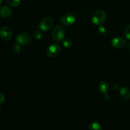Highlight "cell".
Wrapping results in <instances>:
<instances>
[{
	"label": "cell",
	"instance_id": "ac0fdd59",
	"mask_svg": "<svg viewBox=\"0 0 130 130\" xmlns=\"http://www.w3.org/2000/svg\"><path fill=\"white\" fill-rule=\"evenodd\" d=\"M98 32H99V34H101V35H105L107 33V29H105L104 27L101 26L98 29Z\"/></svg>",
	"mask_w": 130,
	"mask_h": 130
},
{
	"label": "cell",
	"instance_id": "9a60e30c",
	"mask_svg": "<svg viewBox=\"0 0 130 130\" xmlns=\"http://www.w3.org/2000/svg\"><path fill=\"white\" fill-rule=\"evenodd\" d=\"M63 45L65 48H69L72 46V41L69 38H66L63 40Z\"/></svg>",
	"mask_w": 130,
	"mask_h": 130
},
{
	"label": "cell",
	"instance_id": "ba28073f",
	"mask_svg": "<svg viewBox=\"0 0 130 130\" xmlns=\"http://www.w3.org/2000/svg\"><path fill=\"white\" fill-rule=\"evenodd\" d=\"M111 44L116 49H121L126 46V41L121 38H115L112 40Z\"/></svg>",
	"mask_w": 130,
	"mask_h": 130
},
{
	"label": "cell",
	"instance_id": "8992f818",
	"mask_svg": "<svg viewBox=\"0 0 130 130\" xmlns=\"http://www.w3.org/2000/svg\"><path fill=\"white\" fill-rule=\"evenodd\" d=\"M76 18L74 15L70 13H66L63 14L60 18V21L62 24L65 25H72L76 22Z\"/></svg>",
	"mask_w": 130,
	"mask_h": 130
},
{
	"label": "cell",
	"instance_id": "4fadbf2b",
	"mask_svg": "<svg viewBox=\"0 0 130 130\" xmlns=\"http://www.w3.org/2000/svg\"><path fill=\"white\" fill-rule=\"evenodd\" d=\"M8 5L12 7H17L20 5L21 0H6Z\"/></svg>",
	"mask_w": 130,
	"mask_h": 130
},
{
	"label": "cell",
	"instance_id": "8fae6325",
	"mask_svg": "<svg viewBox=\"0 0 130 130\" xmlns=\"http://www.w3.org/2000/svg\"><path fill=\"white\" fill-rule=\"evenodd\" d=\"M99 91L103 95L107 93L109 90V85H108L107 83L105 82V81H102L101 83H100L99 85Z\"/></svg>",
	"mask_w": 130,
	"mask_h": 130
},
{
	"label": "cell",
	"instance_id": "277c9868",
	"mask_svg": "<svg viewBox=\"0 0 130 130\" xmlns=\"http://www.w3.org/2000/svg\"><path fill=\"white\" fill-rule=\"evenodd\" d=\"M16 40L21 46H27L31 41V37L27 32H21L17 36Z\"/></svg>",
	"mask_w": 130,
	"mask_h": 130
},
{
	"label": "cell",
	"instance_id": "52a82bcc",
	"mask_svg": "<svg viewBox=\"0 0 130 130\" xmlns=\"http://www.w3.org/2000/svg\"><path fill=\"white\" fill-rule=\"evenodd\" d=\"M0 36L3 40L10 41L12 38V32L8 27L4 26L0 29Z\"/></svg>",
	"mask_w": 130,
	"mask_h": 130
},
{
	"label": "cell",
	"instance_id": "44dd1931",
	"mask_svg": "<svg viewBox=\"0 0 130 130\" xmlns=\"http://www.w3.org/2000/svg\"><path fill=\"white\" fill-rule=\"evenodd\" d=\"M110 95H108L107 93L104 94V99L105 100V101H108V100H110Z\"/></svg>",
	"mask_w": 130,
	"mask_h": 130
},
{
	"label": "cell",
	"instance_id": "ffe728a7",
	"mask_svg": "<svg viewBox=\"0 0 130 130\" xmlns=\"http://www.w3.org/2000/svg\"><path fill=\"white\" fill-rule=\"evenodd\" d=\"M5 101V96H4L3 94L0 91V104L3 103Z\"/></svg>",
	"mask_w": 130,
	"mask_h": 130
},
{
	"label": "cell",
	"instance_id": "9c48e42d",
	"mask_svg": "<svg viewBox=\"0 0 130 130\" xmlns=\"http://www.w3.org/2000/svg\"><path fill=\"white\" fill-rule=\"evenodd\" d=\"M12 14V10L7 6H0V17L4 19L10 17Z\"/></svg>",
	"mask_w": 130,
	"mask_h": 130
},
{
	"label": "cell",
	"instance_id": "cb8c5ba5",
	"mask_svg": "<svg viewBox=\"0 0 130 130\" xmlns=\"http://www.w3.org/2000/svg\"><path fill=\"white\" fill-rule=\"evenodd\" d=\"M2 1H3V0H0V4H1V3H2Z\"/></svg>",
	"mask_w": 130,
	"mask_h": 130
},
{
	"label": "cell",
	"instance_id": "6da1fadb",
	"mask_svg": "<svg viewBox=\"0 0 130 130\" xmlns=\"http://www.w3.org/2000/svg\"><path fill=\"white\" fill-rule=\"evenodd\" d=\"M66 30L62 25H57L52 33V38L57 42H61L64 39Z\"/></svg>",
	"mask_w": 130,
	"mask_h": 130
},
{
	"label": "cell",
	"instance_id": "3957f363",
	"mask_svg": "<svg viewBox=\"0 0 130 130\" xmlns=\"http://www.w3.org/2000/svg\"><path fill=\"white\" fill-rule=\"evenodd\" d=\"M54 22L52 18L45 17L41 21L38 27L43 31H48L50 30L53 26Z\"/></svg>",
	"mask_w": 130,
	"mask_h": 130
},
{
	"label": "cell",
	"instance_id": "5bb4252c",
	"mask_svg": "<svg viewBox=\"0 0 130 130\" xmlns=\"http://www.w3.org/2000/svg\"><path fill=\"white\" fill-rule=\"evenodd\" d=\"M21 52V47H20V44L17 43L15 44V45L13 46L12 48V53L14 55H19Z\"/></svg>",
	"mask_w": 130,
	"mask_h": 130
},
{
	"label": "cell",
	"instance_id": "d6986e66",
	"mask_svg": "<svg viewBox=\"0 0 130 130\" xmlns=\"http://www.w3.org/2000/svg\"><path fill=\"white\" fill-rule=\"evenodd\" d=\"M111 88L113 90H118L119 89V85L116 83H112L111 85Z\"/></svg>",
	"mask_w": 130,
	"mask_h": 130
},
{
	"label": "cell",
	"instance_id": "7a4b0ae2",
	"mask_svg": "<svg viewBox=\"0 0 130 130\" xmlns=\"http://www.w3.org/2000/svg\"><path fill=\"white\" fill-rule=\"evenodd\" d=\"M106 13L103 10H98L92 16V22L94 25H100L106 20Z\"/></svg>",
	"mask_w": 130,
	"mask_h": 130
},
{
	"label": "cell",
	"instance_id": "30bf717a",
	"mask_svg": "<svg viewBox=\"0 0 130 130\" xmlns=\"http://www.w3.org/2000/svg\"><path fill=\"white\" fill-rule=\"evenodd\" d=\"M120 96L123 100H128L130 99V88L127 86L122 87L119 90Z\"/></svg>",
	"mask_w": 130,
	"mask_h": 130
},
{
	"label": "cell",
	"instance_id": "7402d4cb",
	"mask_svg": "<svg viewBox=\"0 0 130 130\" xmlns=\"http://www.w3.org/2000/svg\"><path fill=\"white\" fill-rule=\"evenodd\" d=\"M128 50H129V51H130V43H129V44H128Z\"/></svg>",
	"mask_w": 130,
	"mask_h": 130
},
{
	"label": "cell",
	"instance_id": "2e32d148",
	"mask_svg": "<svg viewBox=\"0 0 130 130\" xmlns=\"http://www.w3.org/2000/svg\"><path fill=\"white\" fill-rule=\"evenodd\" d=\"M34 37L37 40H40L43 38V34H42L41 30L40 29H37L34 32Z\"/></svg>",
	"mask_w": 130,
	"mask_h": 130
},
{
	"label": "cell",
	"instance_id": "e0dca14e",
	"mask_svg": "<svg viewBox=\"0 0 130 130\" xmlns=\"http://www.w3.org/2000/svg\"><path fill=\"white\" fill-rule=\"evenodd\" d=\"M124 34L126 39H130V24L125 28L124 31Z\"/></svg>",
	"mask_w": 130,
	"mask_h": 130
},
{
	"label": "cell",
	"instance_id": "5b68a950",
	"mask_svg": "<svg viewBox=\"0 0 130 130\" xmlns=\"http://www.w3.org/2000/svg\"><path fill=\"white\" fill-rule=\"evenodd\" d=\"M61 51V46L58 44H52L46 50V54L50 58H53L57 56Z\"/></svg>",
	"mask_w": 130,
	"mask_h": 130
},
{
	"label": "cell",
	"instance_id": "603a6c76",
	"mask_svg": "<svg viewBox=\"0 0 130 130\" xmlns=\"http://www.w3.org/2000/svg\"><path fill=\"white\" fill-rule=\"evenodd\" d=\"M1 111H2V108H1V107L0 106V113L1 112Z\"/></svg>",
	"mask_w": 130,
	"mask_h": 130
},
{
	"label": "cell",
	"instance_id": "7c38bea8",
	"mask_svg": "<svg viewBox=\"0 0 130 130\" xmlns=\"http://www.w3.org/2000/svg\"><path fill=\"white\" fill-rule=\"evenodd\" d=\"M89 129L91 130H100L102 129V126L97 122H92L88 126Z\"/></svg>",
	"mask_w": 130,
	"mask_h": 130
}]
</instances>
